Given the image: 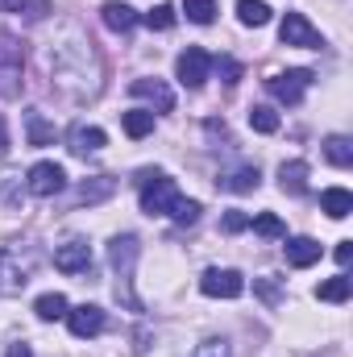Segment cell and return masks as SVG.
Segmentation results:
<instances>
[{"instance_id": "cell-17", "label": "cell", "mask_w": 353, "mask_h": 357, "mask_svg": "<svg viewBox=\"0 0 353 357\" xmlns=\"http://www.w3.org/2000/svg\"><path fill=\"white\" fill-rule=\"evenodd\" d=\"M278 187L291 191V195H303L308 191V162H283L278 167Z\"/></svg>"}, {"instance_id": "cell-22", "label": "cell", "mask_w": 353, "mask_h": 357, "mask_svg": "<svg viewBox=\"0 0 353 357\" xmlns=\"http://www.w3.org/2000/svg\"><path fill=\"white\" fill-rule=\"evenodd\" d=\"M324 158H329L333 167H353V142L341 137V133H333V137L324 142Z\"/></svg>"}, {"instance_id": "cell-27", "label": "cell", "mask_w": 353, "mask_h": 357, "mask_svg": "<svg viewBox=\"0 0 353 357\" xmlns=\"http://www.w3.org/2000/svg\"><path fill=\"white\" fill-rule=\"evenodd\" d=\"M250 125H254L258 133H278V112L266 108V104H254V108H250Z\"/></svg>"}, {"instance_id": "cell-26", "label": "cell", "mask_w": 353, "mask_h": 357, "mask_svg": "<svg viewBox=\"0 0 353 357\" xmlns=\"http://www.w3.org/2000/svg\"><path fill=\"white\" fill-rule=\"evenodd\" d=\"M183 13H187V21H195V25H212L216 0H183Z\"/></svg>"}, {"instance_id": "cell-20", "label": "cell", "mask_w": 353, "mask_h": 357, "mask_svg": "<svg viewBox=\"0 0 353 357\" xmlns=\"http://www.w3.org/2000/svg\"><path fill=\"white\" fill-rule=\"evenodd\" d=\"M350 291H353L350 274H337V278H329V282H320V287H316V299H324V303H345V299H350Z\"/></svg>"}, {"instance_id": "cell-31", "label": "cell", "mask_w": 353, "mask_h": 357, "mask_svg": "<svg viewBox=\"0 0 353 357\" xmlns=\"http://www.w3.org/2000/svg\"><path fill=\"white\" fill-rule=\"evenodd\" d=\"M191 357H229V341H225V337H208V341L195 345Z\"/></svg>"}, {"instance_id": "cell-32", "label": "cell", "mask_w": 353, "mask_h": 357, "mask_svg": "<svg viewBox=\"0 0 353 357\" xmlns=\"http://www.w3.org/2000/svg\"><path fill=\"white\" fill-rule=\"evenodd\" d=\"M212 67H216V71L225 75V84H229V88H233V84L241 79V63H237V59H212Z\"/></svg>"}, {"instance_id": "cell-21", "label": "cell", "mask_w": 353, "mask_h": 357, "mask_svg": "<svg viewBox=\"0 0 353 357\" xmlns=\"http://www.w3.org/2000/svg\"><path fill=\"white\" fill-rule=\"evenodd\" d=\"M117 191V178L112 175H96V178H88L84 187H80V199L84 204H100V199H108Z\"/></svg>"}, {"instance_id": "cell-28", "label": "cell", "mask_w": 353, "mask_h": 357, "mask_svg": "<svg viewBox=\"0 0 353 357\" xmlns=\"http://www.w3.org/2000/svg\"><path fill=\"white\" fill-rule=\"evenodd\" d=\"M179 17H175V4H154L150 13H146V25L150 29H171Z\"/></svg>"}, {"instance_id": "cell-34", "label": "cell", "mask_w": 353, "mask_h": 357, "mask_svg": "<svg viewBox=\"0 0 353 357\" xmlns=\"http://www.w3.org/2000/svg\"><path fill=\"white\" fill-rule=\"evenodd\" d=\"M337 262H341V266L353 262V241H341V245H337Z\"/></svg>"}, {"instance_id": "cell-1", "label": "cell", "mask_w": 353, "mask_h": 357, "mask_svg": "<svg viewBox=\"0 0 353 357\" xmlns=\"http://www.w3.org/2000/svg\"><path fill=\"white\" fill-rule=\"evenodd\" d=\"M137 254H142V245H137V237L133 233H125V237H112L108 241V262L117 270V299L121 303H129L133 312L142 307L137 303V295H133V266H137Z\"/></svg>"}, {"instance_id": "cell-25", "label": "cell", "mask_w": 353, "mask_h": 357, "mask_svg": "<svg viewBox=\"0 0 353 357\" xmlns=\"http://www.w3.org/2000/svg\"><path fill=\"white\" fill-rule=\"evenodd\" d=\"M25 129H29V146H50L54 142V125H46L42 112H25Z\"/></svg>"}, {"instance_id": "cell-8", "label": "cell", "mask_w": 353, "mask_h": 357, "mask_svg": "<svg viewBox=\"0 0 353 357\" xmlns=\"http://www.w3.org/2000/svg\"><path fill=\"white\" fill-rule=\"evenodd\" d=\"M25 187H29L38 199H50V195H59V191L67 187V171H63L59 162H33V167H29V178H25Z\"/></svg>"}, {"instance_id": "cell-33", "label": "cell", "mask_w": 353, "mask_h": 357, "mask_svg": "<svg viewBox=\"0 0 353 357\" xmlns=\"http://www.w3.org/2000/svg\"><path fill=\"white\" fill-rule=\"evenodd\" d=\"M220 229H225V233H246V229H250V216H246V212H229V216L220 220Z\"/></svg>"}, {"instance_id": "cell-3", "label": "cell", "mask_w": 353, "mask_h": 357, "mask_svg": "<svg viewBox=\"0 0 353 357\" xmlns=\"http://www.w3.org/2000/svg\"><path fill=\"white\" fill-rule=\"evenodd\" d=\"M21 67H25V46H21V38H13V33H4L0 29V96L4 100H13V96H21Z\"/></svg>"}, {"instance_id": "cell-2", "label": "cell", "mask_w": 353, "mask_h": 357, "mask_svg": "<svg viewBox=\"0 0 353 357\" xmlns=\"http://www.w3.org/2000/svg\"><path fill=\"white\" fill-rule=\"evenodd\" d=\"M33 250H17V245H4L0 250V295H21L33 278Z\"/></svg>"}, {"instance_id": "cell-5", "label": "cell", "mask_w": 353, "mask_h": 357, "mask_svg": "<svg viewBox=\"0 0 353 357\" xmlns=\"http://www.w3.org/2000/svg\"><path fill=\"white\" fill-rule=\"evenodd\" d=\"M278 38H283V46H299V50H320V46H324L320 29H316L303 13H287L283 25H278Z\"/></svg>"}, {"instance_id": "cell-7", "label": "cell", "mask_w": 353, "mask_h": 357, "mask_svg": "<svg viewBox=\"0 0 353 357\" xmlns=\"http://www.w3.org/2000/svg\"><path fill=\"white\" fill-rule=\"evenodd\" d=\"M208 71H212V54L200 50V46H187V50L179 54V63H175V75H179L183 88H204Z\"/></svg>"}, {"instance_id": "cell-6", "label": "cell", "mask_w": 353, "mask_h": 357, "mask_svg": "<svg viewBox=\"0 0 353 357\" xmlns=\"http://www.w3.org/2000/svg\"><path fill=\"white\" fill-rule=\"evenodd\" d=\"M312 71H303V67H295V71H278V75H270L266 79V91L274 96V100H283V104H299L303 100V91L312 88Z\"/></svg>"}, {"instance_id": "cell-23", "label": "cell", "mask_w": 353, "mask_h": 357, "mask_svg": "<svg viewBox=\"0 0 353 357\" xmlns=\"http://www.w3.org/2000/svg\"><path fill=\"white\" fill-rule=\"evenodd\" d=\"M121 125H125V133H129V137H146V133H154V112L133 108V112H125V116H121Z\"/></svg>"}, {"instance_id": "cell-4", "label": "cell", "mask_w": 353, "mask_h": 357, "mask_svg": "<svg viewBox=\"0 0 353 357\" xmlns=\"http://www.w3.org/2000/svg\"><path fill=\"white\" fill-rule=\"evenodd\" d=\"M137 183H142V212H150V216H171V208H175V199H179L175 183L167 175H154V171H146Z\"/></svg>"}, {"instance_id": "cell-19", "label": "cell", "mask_w": 353, "mask_h": 357, "mask_svg": "<svg viewBox=\"0 0 353 357\" xmlns=\"http://www.w3.org/2000/svg\"><path fill=\"white\" fill-rule=\"evenodd\" d=\"M33 312H38V320H63V316H67V295L46 291V295H38Z\"/></svg>"}, {"instance_id": "cell-35", "label": "cell", "mask_w": 353, "mask_h": 357, "mask_svg": "<svg viewBox=\"0 0 353 357\" xmlns=\"http://www.w3.org/2000/svg\"><path fill=\"white\" fill-rule=\"evenodd\" d=\"M4 357H33V349H29L25 341H17V345H8V354Z\"/></svg>"}, {"instance_id": "cell-18", "label": "cell", "mask_w": 353, "mask_h": 357, "mask_svg": "<svg viewBox=\"0 0 353 357\" xmlns=\"http://www.w3.org/2000/svg\"><path fill=\"white\" fill-rule=\"evenodd\" d=\"M320 208H324L333 220H345V216L353 212V195L345 191V187H329V191L320 195Z\"/></svg>"}, {"instance_id": "cell-30", "label": "cell", "mask_w": 353, "mask_h": 357, "mask_svg": "<svg viewBox=\"0 0 353 357\" xmlns=\"http://www.w3.org/2000/svg\"><path fill=\"white\" fill-rule=\"evenodd\" d=\"M250 225H254V233H262V237H283V233H287V229H283V220H278L274 212H262V216H254Z\"/></svg>"}, {"instance_id": "cell-16", "label": "cell", "mask_w": 353, "mask_h": 357, "mask_svg": "<svg viewBox=\"0 0 353 357\" xmlns=\"http://www.w3.org/2000/svg\"><path fill=\"white\" fill-rule=\"evenodd\" d=\"M100 17H104V25H108L112 33H129V29L137 25V13H133L129 4H117V0H112V4H104V8H100Z\"/></svg>"}, {"instance_id": "cell-14", "label": "cell", "mask_w": 353, "mask_h": 357, "mask_svg": "<svg viewBox=\"0 0 353 357\" xmlns=\"http://www.w3.org/2000/svg\"><path fill=\"white\" fill-rule=\"evenodd\" d=\"M67 142H71V150L75 154H96V150H104V129H96V125H71V133H67Z\"/></svg>"}, {"instance_id": "cell-37", "label": "cell", "mask_w": 353, "mask_h": 357, "mask_svg": "<svg viewBox=\"0 0 353 357\" xmlns=\"http://www.w3.org/2000/svg\"><path fill=\"white\" fill-rule=\"evenodd\" d=\"M8 150V129H4V121H0V154Z\"/></svg>"}, {"instance_id": "cell-15", "label": "cell", "mask_w": 353, "mask_h": 357, "mask_svg": "<svg viewBox=\"0 0 353 357\" xmlns=\"http://www.w3.org/2000/svg\"><path fill=\"white\" fill-rule=\"evenodd\" d=\"M225 191H237V195H246V191H258V183H262V175H258V167H237V171H229V175L216 178Z\"/></svg>"}, {"instance_id": "cell-13", "label": "cell", "mask_w": 353, "mask_h": 357, "mask_svg": "<svg viewBox=\"0 0 353 357\" xmlns=\"http://www.w3.org/2000/svg\"><path fill=\"white\" fill-rule=\"evenodd\" d=\"M283 254H287V262L295 270H303V266H316L320 262V241H312V237H291L287 245H283Z\"/></svg>"}, {"instance_id": "cell-36", "label": "cell", "mask_w": 353, "mask_h": 357, "mask_svg": "<svg viewBox=\"0 0 353 357\" xmlns=\"http://www.w3.org/2000/svg\"><path fill=\"white\" fill-rule=\"evenodd\" d=\"M258 291H262L266 299H274V295H278V287H274V278H262V282H258Z\"/></svg>"}, {"instance_id": "cell-29", "label": "cell", "mask_w": 353, "mask_h": 357, "mask_svg": "<svg viewBox=\"0 0 353 357\" xmlns=\"http://www.w3.org/2000/svg\"><path fill=\"white\" fill-rule=\"evenodd\" d=\"M171 220H175V225H195V220H200V204H195V199H183V195H179L175 208H171Z\"/></svg>"}, {"instance_id": "cell-10", "label": "cell", "mask_w": 353, "mask_h": 357, "mask_svg": "<svg viewBox=\"0 0 353 357\" xmlns=\"http://www.w3.org/2000/svg\"><path fill=\"white\" fill-rule=\"evenodd\" d=\"M54 266L63 270V274H88L91 270V245L88 241H63L59 250H54Z\"/></svg>"}, {"instance_id": "cell-11", "label": "cell", "mask_w": 353, "mask_h": 357, "mask_svg": "<svg viewBox=\"0 0 353 357\" xmlns=\"http://www.w3.org/2000/svg\"><path fill=\"white\" fill-rule=\"evenodd\" d=\"M67 328L80 337V341H88V337H96L100 328H104V312L96 307V303H80V307H67Z\"/></svg>"}, {"instance_id": "cell-12", "label": "cell", "mask_w": 353, "mask_h": 357, "mask_svg": "<svg viewBox=\"0 0 353 357\" xmlns=\"http://www.w3.org/2000/svg\"><path fill=\"white\" fill-rule=\"evenodd\" d=\"M129 91L137 96V100H150V104H158V112H171L175 108V91L167 88L163 79H133Z\"/></svg>"}, {"instance_id": "cell-24", "label": "cell", "mask_w": 353, "mask_h": 357, "mask_svg": "<svg viewBox=\"0 0 353 357\" xmlns=\"http://www.w3.org/2000/svg\"><path fill=\"white\" fill-rule=\"evenodd\" d=\"M237 17H241V25H266L270 21V4L266 0H237Z\"/></svg>"}, {"instance_id": "cell-9", "label": "cell", "mask_w": 353, "mask_h": 357, "mask_svg": "<svg viewBox=\"0 0 353 357\" xmlns=\"http://www.w3.org/2000/svg\"><path fill=\"white\" fill-rule=\"evenodd\" d=\"M200 291L204 295H212V299H237L241 291H246V278L237 274V270H204V278H200Z\"/></svg>"}]
</instances>
